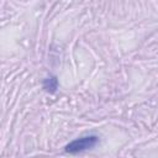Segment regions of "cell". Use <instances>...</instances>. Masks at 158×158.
I'll return each instance as SVG.
<instances>
[{"mask_svg": "<svg viewBox=\"0 0 158 158\" xmlns=\"http://www.w3.org/2000/svg\"><path fill=\"white\" fill-rule=\"evenodd\" d=\"M99 142V137L95 135H90V136H84L80 138H77L72 142H69L65 147L64 151L67 153L70 154H75V153H80L88 149H91L93 147L96 146V143Z\"/></svg>", "mask_w": 158, "mask_h": 158, "instance_id": "cell-1", "label": "cell"}, {"mask_svg": "<svg viewBox=\"0 0 158 158\" xmlns=\"http://www.w3.org/2000/svg\"><path fill=\"white\" fill-rule=\"evenodd\" d=\"M43 89L49 94H54L57 91V89H58V79H57V77L51 75V77L46 78L43 80Z\"/></svg>", "mask_w": 158, "mask_h": 158, "instance_id": "cell-2", "label": "cell"}]
</instances>
